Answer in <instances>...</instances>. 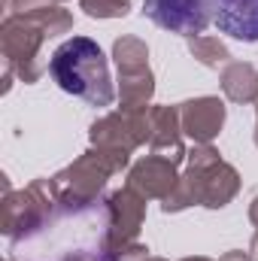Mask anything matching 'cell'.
I'll list each match as a JSON object with an SVG mask.
<instances>
[{"label":"cell","instance_id":"cell-8","mask_svg":"<svg viewBox=\"0 0 258 261\" xmlns=\"http://www.w3.org/2000/svg\"><path fill=\"white\" fill-rule=\"evenodd\" d=\"M146 222V197L137 195L131 186L107 195V246L104 261H113V255L134 243L140 237V228Z\"/></svg>","mask_w":258,"mask_h":261},{"label":"cell","instance_id":"cell-5","mask_svg":"<svg viewBox=\"0 0 258 261\" xmlns=\"http://www.w3.org/2000/svg\"><path fill=\"white\" fill-rule=\"evenodd\" d=\"M58 206V186L55 179H34L28 189L21 192H9L3 195V213H0V231L3 237L15 240H28L31 234H37L46 219L55 213Z\"/></svg>","mask_w":258,"mask_h":261},{"label":"cell","instance_id":"cell-21","mask_svg":"<svg viewBox=\"0 0 258 261\" xmlns=\"http://www.w3.org/2000/svg\"><path fill=\"white\" fill-rule=\"evenodd\" d=\"M64 261H97V255H70Z\"/></svg>","mask_w":258,"mask_h":261},{"label":"cell","instance_id":"cell-19","mask_svg":"<svg viewBox=\"0 0 258 261\" xmlns=\"http://www.w3.org/2000/svg\"><path fill=\"white\" fill-rule=\"evenodd\" d=\"M249 222L258 228V195L252 197V203H249Z\"/></svg>","mask_w":258,"mask_h":261},{"label":"cell","instance_id":"cell-11","mask_svg":"<svg viewBox=\"0 0 258 261\" xmlns=\"http://www.w3.org/2000/svg\"><path fill=\"white\" fill-rule=\"evenodd\" d=\"M179 119H183V134L192 137L194 143H213L228 119L225 100L203 94V97H192L186 103H179Z\"/></svg>","mask_w":258,"mask_h":261},{"label":"cell","instance_id":"cell-12","mask_svg":"<svg viewBox=\"0 0 258 261\" xmlns=\"http://www.w3.org/2000/svg\"><path fill=\"white\" fill-rule=\"evenodd\" d=\"M149 149L176 164L186 161L189 149L183 143L179 107H149Z\"/></svg>","mask_w":258,"mask_h":261},{"label":"cell","instance_id":"cell-17","mask_svg":"<svg viewBox=\"0 0 258 261\" xmlns=\"http://www.w3.org/2000/svg\"><path fill=\"white\" fill-rule=\"evenodd\" d=\"M46 3H55V0H3V9L6 15H15V12H31V9H40Z\"/></svg>","mask_w":258,"mask_h":261},{"label":"cell","instance_id":"cell-23","mask_svg":"<svg viewBox=\"0 0 258 261\" xmlns=\"http://www.w3.org/2000/svg\"><path fill=\"white\" fill-rule=\"evenodd\" d=\"M146 261H167V258H155V255H149V258H146Z\"/></svg>","mask_w":258,"mask_h":261},{"label":"cell","instance_id":"cell-3","mask_svg":"<svg viewBox=\"0 0 258 261\" xmlns=\"http://www.w3.org/2000/svg\"><path fill=\"white\" fill-rule=\"evenodd\" d=\"M49 73L61 91L85 100L88 107H110L116 100L110 61L91 37L64 40L49 58Z\"/></svg>","mask_w":258,"mask_h":261},{"label":"cell","instance_id":"cell-24","mask_svg":"<svg viewBox=\"0 0 258 261\" xmlns=\"http://www.w3.org/2000/svg\"><path fill=\"white\" fill-rule=\"evenodd\" d=\"M6 261H12V258H6Z\"/></svg>","mask_w":258,"mask_h":261},{"label":"cell","instance_id":"cell-22","mask_svg":"<svg viewBox=\"0 0 258 261\" xmlns=\"http://www.w3.org/2000/svg\"><path fill=\"white\" fill-rule=\"evenodd\" d=\"M255 146H258V103H255Z\"/></svg>","mask_w":258,"mask_h":261},{"label":"cell","instance_id":"cell-10","mask_svg":"<svg viewBox=\"0 0 258 261\" xmlns=\"http://www.w3.org/2000/svg\"><path fill=\"white\" fill-rule=\"evenodd\" d=\"M179 164L164 155H143L128 170V186L146 200H164L179 182Z\"/></svg>","mask_w":258,"mask_h":261},{"label":"cell","instance_id":"cell-1","mask_svg":"<svg viewBox=\"0 0 258 261\" xmlns=\"http://www.w3.org/2000/svg\"><path fill=\"white\" fill-rule=\"evenodd\" d=\"M73 31V15L58 3H46L40 9L31 12H15L6 15L0 24V49H3V61L12 64L15 76L24 85L40 82L43 76V43L52 37H61Z\"/></svg>","mask_w":258,"mask_h":261},{"label":"cell","instance_id":"cell-15","mask_svg":"<svg viewBox=\"0 0 258 261\" xmlns=\"http://www.w3.org/2000/svg\"><path fill=\"white\" fill-rule=\"evenodd\" d=\"M189 52H192V58L197 64L213 67V70L231 64V52H228V46H225L219 37H207V34L192 37V40H189Z\"/></svg>","mask_w":258,"mask_h":261},{"label":"cell","instance_id":"cell-9","mask_svg":"<svg viewBox=\"0 0 258 261\" xmlns=\"http://www.w3.org/2000/svg\"><path fill=\"white\" fill-rule=\"evenodd\" d=\"M143 15L158 28L192 40V37H200L207 24L216 18V3L213 0H143Z\"/></svg>","mask_w":258,"mask_h":261},{"label":"cell","instance_id":"cell-6","mask_svg":"<svg viewBox=\"0 0 258 261\" xmlns=\"http://www.w3.org/2000/svg\"><path fill=\"white\" fill-rule=\"evenodd\" d=\"M113 61L119 67L116 97H119L122 110L149 107L152 94H155V73L149 67V46L140 37L125 34L113 43Z\"/></svg>","mask_w":258,"mask_h":261},{"label":"cell","instance_id":"cell-20","mask_svg":"<svg viewBox=\"0 0 258 261\" xmlns=\"http://www.w3.org/2000/svg\"><path fill=\"white\" fill-rule=\"evenodd\" d=\"M249 252H252V258L258 261V231H255V237H252V243H249Z\"/></svg>","mask_w":258,"mask_h":261},{"label":"cell","instance_id":"cell-7","mask_svg":"<svg viewBox=\"0 0 258 261\" xmlns=\"http://www.w3.org/2000/svg\"><path fill=\"white\" fill-rule=\"evenodd\" d=\"M152 107V103H149ZM149 107L137 110H116L91 122L88 140L97 149H119V152H134L137 146L149 143Z\"/></svg>","mask_w":258,"mask_h":261},{"label":"cell","instance_id":"cell-14","mask_svg":"<svg viewBox=\"0 0 258 261\" xmlns=\"http://www.w3.org/2000/svg\"><path fill=\"white\" fill-rule=\"evenodd\" d=\"M222 91L231 103H258V70L249 61H231L219 73Z\"/></svg>","mask_w":258,"mask_h":261},{"label":"cell","instance_id":"cell-4","mask_svg":"<svg viewBox=\"0 0 258 261\" xmlns=\"http://www.w3.org/2000/svg\"><path fill=\"white\" fill-rule=\"evenodd\" d=\"M128 164H131V152L91 146L73 164L58 170L52 179L58 186V197L61 200H67V203H94V200H100L110 176L122 173Z\"/></svg>","mask_w":258,"mask_h":261},{"label":"cell","instance_id":"cell-2","mask_svg":"<svg viewBox=\"0 0 258 261\" xmlns=\"http://www.w3.org/2000/svg\"><path fill=\"white\" fill-rule=\"evenodd\" d=\"M240 173L234 164L222 161L213 143H194L186 155V170L170 195L161 200L164 213H183L189 206L222 210L240 192Z\"/></svg>","mask_w":258,"mask_h":261},{"label":"cell","instance_id":"cell-13","mask_svg":"<svg viewBox=\"0 0 258 261\" xmlns=\"http://www.w3.org/2000/svg\"><path fill=\"white\" fill-rule=\"evenodd\" d=\"M216 3V24L222 34L240 40V43H258V0H213Z\"/></svg>","mask_w":258,"mask_h":261},{"label":"cell","instance_id":"cell-16","mask_svg":"<svg viewBox=\"0 0 258 261\" xmlns=\"http://www.w3.org/2000/svg\"><path fill=\"white\" fill-rule=\"evenodd\" d=\"M79 6L91 18H125L131 12V0H79Z\"/></svg>","mask_w":258,"mask_h":261},{"label":"cell","instance_id":"cell-18","mask_svg":"<svg viewBox=\"0 0 258 261\" xmlns=\"http://www.w3.org/2000/svg\"><path fill=\"white\" fill-rule=\"evenodd\" d=\"M219 261H255L252 258V252H243V249H231V252H225Z\"/></svg>","mask_w":258,"mask_h":261}]
</instances>
